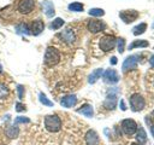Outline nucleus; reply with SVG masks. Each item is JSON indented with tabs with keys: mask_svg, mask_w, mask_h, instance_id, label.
Instances as JSON below:
<instances>
[{
	"mask_svg": "<svg viewBox=\"0 0 154 145\" xmlns=\"http://www.w3.org/2000/svg\"><path fill=\"white\" fill-rule=\"evenodd\" d=\"M0 72H2V66L0 65Z\"/></svg>",
	"mask_w": 154,
	"mask_h": 145,
	"instance_id": "38",
	"label": "nucleus"
},
{
	"mask_svg": "<svg viewBox=\"0 0 154 145\" xmlns=\"http://www.w3.org/2000/svg\"><path fill=\"white\" fill-rule=\"evenodd\" d=\"M120 127H122L123 133L126 134V135H132V134H135L136 130H137V123H136L134 120H131V118H125V120H123L122 123H120Z\"/></svg>",
	"mask_w": 154,
	"mask_h": 145,
	"instance_id": "5",
	"label": "nucleus"
},
{
	"mask_svg": "<svg viewBox=\"0 0 154 145\" xmlns=\"http://www.w3.org/2000/svg\"><path fill=\"white\" fill-rule=\"evenodd\" d=\"M89 14L94 16V17H102L105 14V11L102 8H99V7H94V8L89 10Z\"/></svg>",
	"mask_w": 154,
	"mask_h": 145,
	"instance_id": "26",
	"label": "nucleus"
},
{
	"mask_svg": "<svg viewBox=\"0 0 154 145\" xmlns=\"http://www.w3.org/2000/svg\"><path fill=\"white\" fill-rule=\"evenodd\" d=\"M29 28H30V34H32V35L36 36V35H38V34H41L43 31L45 24H43V22L41 19H35V21L31 22V24L29 25Z\"/></svg>",
	"mask_w": 154,
	"mask_h": 145,
	"instance_id": "11",
	"label": "nucleus"
},
{
	"mask_svg": "<svg viewBox=\"0 0 154 145\" xmlns=\"http://www.w3.org/2000/svg\"><path fill=\"white\" fill-rule=\"evenodd\" d=\"M25 110H26V108H25L24 104H22V103H17L16 104V111L20 112V111H25Z\"/></svg>",
	"mask_w": 154,
	"mask_h": 145,
	"instance_id": "31",
	"label": "nucleus"
},
{
	"mask_svg": "<svg viewBox=\"0 0 154 145\" xmlns=\"http://www.w3.org/2000/svg\"><path fill=\"white\" fill-rule=\"evenodd\" d=\"M45 127L51 133H57L61 128V120L57 115H47L45 117Z\"/></svg>",
	"mask_w": 154,
	"mask_h": 145,
	"instance_id": "2",
	"label": "nucleus"
},
{
	"mask_svg": "<svg viewBox=\"0 0 154 145\" xmlns=\"http://www.w3.org/2000/svg\"><path fill=\"white\" fill-rule=\"evenodd\" d=\"M146 105V102H144V98L141 95V94H132L130 97V106H131V110L137 112V111H141Z\"/></svg>",
	"mask_w": 154,
	"mask_h": 145,
	"instance_id": "4",
	"label": "nucleus"
},
{
	"mask_svg": "<svg viewBox=\"0 0 154 145\" xmlns=\"http://www.w3.org/2000/svg\"><path fill=\"white\" fill-rule=\"evenodd\" d=\"M42 8H43V12L46 13L47 17H53L54 16V6L51 1L48 0H43L42 1Z\"/></svg>",
	"mask_w": 154,
	"mask_h": 145,
	"instance_id": "17",
	"label": "nucleus"
},
{
	"mask_svg": "<svg viewBox=\"0 0 154 145\" xmlns=\"http://www.w3.org/2000/svg\"><path fill=\"white\" fill-rule=\"evenodd\" d=\"M85 143H87V145H99L100 139H99L97 133L94 129H89L87 132V134H85Z\"/></svg>",
	"mask_w": 154,
	"mask_h": 145,
	"instance_id": "13",
	"label": "nucleus"
},
{
	"mask_svg": "<svg viewBox=\"0 0 154 145\" xmlns=\"http://www.w3.org/2000/svg\"><path fill=\"white\" fill-rule=\"evenodd\" d=\"M5 134H6L8 138H11V139H16V138L19 135V128H18V126H17L16 123L7 126L6 129H5Z\"/></svg>",
	"mask_w": 154,
	"mask_h": 145,
	"instance_id": "16",
	"label": "nucleus"
},
{
	"mask_svg": "<svg viewBox=\"0 0 154 145\" xmlns=\"http://www.w3.org/2000/svg\"><path fill=\"white\" fill-rule=\"evenodd\" d=\"M103 29H106V24L100 19H90L88 22V30L90 33H100Z\"/></svg>",
	"mask_w": 154,
	"mask_h": 145,
	"instance_id": "9",
	"label": "nucleus"
},
{
	"mask_svg": "<svg viewBox=\"0 0 154 145\" xmlns=\"http://www.w3.org/2000/svg\"><path fill=\"white\" fill-rule=\"evenodd\" d=\"M35 7V0H20L18 2V12L22 14H28L30 13Z\"/></svg>",
	"mask_w": 154,
	"mask_h": 145,
	"instance_id": "7",
	"label": "nucleus"
},
{
	"mask_svg": "<svg viewBox=\"0 0 154 145\" xmlns=\"http://www.w3.org/2000/svg\"><path fill=\"white\" fill-rule=\"evenodd\" d=\"M149 63H150V65L154 68V56H152V57H150V59H149Z\"/></svg>",
	"mask_w": 154,
	"mask_h": 145,
	"instance_id": "35",
	"label": "nucleus"
},
{
	"mask_svg": "<svg viewBox=\"0 0 154 145\" xmlns=\"http://www.w3.org/2000/svg\"><path fill=\"white\" fill-rule=\"evenodd\" d=\"M116 105H117V94L108 92L107 98H106V100L103 103V106L106 109H108V110H113L116 108Z\"/></svg>",
	"mask_w": 154,
	"mask_h": 145,
	"instance_id": "14",
	"label": "nucleus"
},
{
	"mask_svg": "<svg viewBox=\"0 0 154 145\" xmlns=\"http://www.w3.org/2000/svg\"><path fill=\"white\" fill-rule=\"evenodd\" d=\"M60 39L64 41V42H66V44H72V42H75V40H76V35H75V33H73V30L71 29V28H66V29H64L61 33H60Z\"/></svg>",
	"mask_w": 154,
	"mask_h": 145,
	"instance_id": "12",
	"label": "nucleus"
},
{
	"mask_svg": "<svg viewBox=\"0 0 154 145\" xmlns=\"http://www.w3.org/2000/svg\"><path fill=\"white\" fill-rule=\"evenodd\" d=\"M69 10H70V11L82 12V11H83V4H81V2H72V4L69 5Z\"/></svg>",
	"mask_w": 154,
	"mask_h": 145,
	"instance_id": "28",
	"label": "nucleus"
},
{
	"mask_svg": "<svg viewBox=\"0 0 154 145\" xmlns=\"http://www.w3.org/2000/svg\"><path fill=\"white\" fill-rule=\"evenodd\" d=\"M77 112L78 114H82L87 117H93L94 115V110H93V106L89 105V104H84L83 106H81L79 109H77Z\"/></svg>",
	"mask_w": 154,
	"mask_h": 145,
	"instance_id": "18",
	"label": "nucleus"
},
{
	"mask_svg": "<svg viewBox=\"0 0 154 145\" xmlns=\"http://www.w3.org/2000/svg\"><path fill=\"white\" fill-rule=\"evenodd\" d=\"M64 25V19L63 18H55V19H53L52 21V23L49 24V28L51 29H53V30H57V29H59V28H61Z\"/></svg>",
	"mask_w": 154,
	"mask_h": 145,
	"instance_id": "23",
	"label": "nucleus"
},
{
	"mask_svg": "<svg viewBox=\"0 0 154 145\" xmlns=\"http://www.w3.org/2000/svg\"><path fill=\"white\" fill-rule=\"evenodd\" d=\"M77 103V97L75 94H70V95H65L61 98L60 100V104L64 106V108H72L75 106Z\"/></svg>",
	"mask_w": 154,
	"mask_h": 145,
	"instance_id": "15",
	"label": "nucleus"
},
{
	"mask_svg": "<svg viewBox=\"0 0 154 145\" xmlns=\"http://www.w3.org/2000/svg\"><path fill=\"white\" fill-rule=\"evenodd\" d=\"M153 115H154V111H153Z\"/></svg>",
	"mask_w": 154,
	"mask_h": 145,
	"instance_id": "39",
	"label": "nucleus"
},
{
	"mask_svg": "<svg viewBox=\"0 0 154 145\" xmlns=\"http://www.w3.org/2000/svg\"><path fill=\"white\" fill-rule=\"evenodd\" d=\"M146 29H147V24L146 23H140V24H137L134 29H132V34L134 35H141V34H143L144 31H146Z\"/></svg>",
	"mask_w": 154,
	"mask_h": 145,
	"instance_id": "22",
	"label": "nucleus"
},
{
	"mask_svg": "<svg viewBox=\"0 0 154 145\" xmlns=\"http://www.w3.org/2000/svg\"><path fill=\"white\" fill-rule=\"evenodd\" d=\"M136 132H137V133H136V139H137V141H138L140 144H144L146 140H147L146 130H144L143 128H138Z\"/></svg>",
	"mask_w": 154,
	"mask_h": 145,
	"instance_id": "21",
	"label": "nucleus"
},
{
	"mask_svg": "<svg viewBox=\"0 0 154 145\" xmlns=\"http://www.w3.org/2000/svg\"><path fill=\"white\" fill-rule=\"evenodd\" d=\"M149 42L148 41H144V40H136L134 42H131L128 47V50H134V48H137V47H148Z\"/></svg>",
	"mask_w": 154,
	"mask_h": 145,
	"instance_id": "20",
	"label": "nucleus"
},
{
	"mask_svg": "<svg viewBox=\"0 0 154 145\" xmlns=\"http://www.w3.org/2000/svg\"><path fill=\"white\" fill-rule=\"evenodd\" d=\"M102 72H103V70H102L101 68L94 70V71L88 76V82H89V83H94V82H96V80H97L99 77H101Z\"/></svg>",
	"mask_w": 154,
	"mask_h": 145,
	"instance_id": "19",
	"label": "nucleus"
},
{
	"mask_svg": "<svg viewBox=\"0 0 154 145\" xmlns=\"http://www.w3.org/2000/svg\"><path fill=\"white\" fill-rule=\"evenodd\" d=\"M116 41H117V39L113 35H103L99 41V47L103 52H109L114 48Z\"/></svg>",
	"mask_w": 154,
	"mask_h": 145,
	"instance_id": "3",
	"label": "nucleus"
},
{
	"mask_svg": "<svg viewBox=\"0 0 154 145\" xmlns=\"http://www.w3.org/2000/svg\"><path fill=\"white\" fill-rule=\"evenodd\" d=\"M29 122H30V120L24 116H18V117H16V121H14L16 124L17 123H29Z\"/></svg>",
	"mask_w": 154,
	"mask_h": 145,
	"instance_id": "30",
	"label": "nucleus"
},
{
	"mask_svg": "<svg viewBox=\"0 0 154 145\" xmlns=\"http://www.w3.org/2000/svg\"><path fill=\"white\" fill-rule=\"evenodd\" d=\"M43 60H45V64L47 66H54V65H57L60 62V53H59L58 48H55L53 46L48 47L46 50V52H45Z\"/></svg>",
	"mask_w": 154,
	"mask_h": 145,
	"instance_id": "1",
	"label": "nucleus"
},
{
	"mask_svg": "<svg viewBox=\"0 0 154 145\" xmlns=\"http://www.w3.org/2000/svg\"><path fill=\"white\" fill-rule=\"evenodd\" d=\"M117 62H118V59H117L116 57H111V64H112V65L117 64Z\"/></svg>",
	"mask_w": 154,
	"mask_h": 145,
	"instance_id": "34",
	"label": "nucleus"
},
{
	"mask_svg": "<svg viewBox=\"0 0 154 145\" xmlns=\"http://www.w3.org/2000/svg\"><path fill=\"white\" fill-rule=\"evenodd\" d=\"M16 29H17V31H18L19 34H25V35H29V34H30V28H29V25H28L26 23H20V24H18V25L16 27Z\"/></svg>",
	"mask_w": 154,
	"mask_h": 145,
	"instance_id": "24",
	"label": "nucleus"
},
{
	"mask_svg": "<svg viewBox=\"0 0 154 145\" xmlns=\"http://www.w3.org/2000/svg\"><path fill=\"white\" fill-rule=\"evenodd\" d=\"M17 89H18V97L22 99V98L24 97V87L20 86V85H18V86H17Z\"/></svg>",
	"mask_w": 154,
	"mask_h": 145,
	"instance_id": "32",
	"label": "nucleus"
},
{
	"mask_svg": "<svg viewBox=\"0 0 154 145\" xmlns=\"http://www.w3.org/2000/svg\"><path fill=\"white\" fill-rule=\"evenodd\" d=\"M120 109H122L123 111H124V110H126V105H125V102H124L123 99L120 100Z\"/></svg>",
	"mask_w": 154,
	"mask_h": 145,
	"instance_id": "33",
	"label": "nucleus"
},
{
	"mask_svg": "<svg viewBox=\"0 0 154 145\" xmlns=\"http://www.w3.org/2000/svg\"><path fill=\"white\" fill-rule=\"evenodd\" d=\"M140 60V54H132V56H129L124 62H123V65H122V70L124 72H128L130 70H134L136 66H137V63Z\"/></svg>",
	"mask_w": 154,
	"mask_h": 145,
	"instance_id": "6",
	"label": "nucleus"
},
{
	"mask_svg": "<svg viewBox=\"0 0 154 145\" xmlns=\"http://www.w3.org/2000/svg\"><path fill=\"white\" fill-rule=\"evenodd\" d=\"M116 44H117L118 52H119V53H123V52H124V48H125V40H124L123 37H118L117 41H116Z\"/></svg>",
	"mask_w": 154,
	"mask_h": 145,
	"instance_id": "29",
	"label": "nucleus"
},
{
	"mask_svg": "<svg viewBox=\"0 0 154 145\" xmlns=\"http://www.w3.org/2000/svg\"><path fill=\"white\" fill-rule=\"evenodd\" d=\"M102 74H103L102 77H103L105 82H107V83H117L119 81V75L114 69H107Z\"/></svg>",
	"mask_w": 154,
	"mask_h": 145,
	"instance_id": "10",
	"label": "nucleus"
},
{
	"mask_svg": "<svg viewBox=\"0 0 154 145\" xmlns=\"http://www.w3.org/2000/svg\"><path fill=\"white\" fill-rule=\"evenodd\" d=\"M10 95V91L6 87V85H4L2 82H0V100H5L7 99V97Z\"/></svg>",
	"mask_w": 154,
	"mask_h": 145,
	"instance_id": "25",
	"label": "nucleus"
},
{
	"mask_svg": "<svg viewBox=\"0 0 154 145\" xmlns=\"http://www.w3.org/2000/svg\"><path fill=\"white\" fill-rule=\"evenodd\" d=\"M152 134H153V137H154V126L152 127Z\"/></svg>",
	"mask_w": 154,
	"mask_h": 145,
	"instance_id": "36",
	"label": "nucleus"
},
{
	"mask_svg": "<svg viewBox=\"0 0 154 145\" xmlns=\"http://www.w3.org/2000/svg\"><path fill=\"white\" fill-rule=\"evenodd\" d=\"M38 99H40V102H41V104H43V105H46V106H53V102H51L46 95H45V93H40L38 94Z\"/></svg>",
	"mask_w": 154,
	"mask_h": 145,
	"instance_id": "27",
	"label": "nucleus"
},
{
	"mask_svg": "<svg viewBox=\"0 0 154 145\" xmlns=\"http://www.w3.org/2000/svg\"><path fill=\"white\" fill-rule=\"evenodd\" d=\"M119 17L124 23L130 24L138 17V12L135 11V10H125V11H120L119 12Z\"/></svg>",
	"mask_w": 154,
	"mask_h": 145,
	"instance_id": "8",
	"label": "nucleus"
},
{
	"mask_svg": "<svg viewBox=\"0 0 154 145\" xmlns=\"http://www.w3.org/2000/svg\"><path fill=\"white\" fill-rule=\"evenodd\" d=\"M131 145H142V144H140V143H132Z\"/></svg>",
	"mask_w": 154,
	"mask_h": 145,
	"instance_id": "37",
	"label": "nucleus"
}]
</instances>
